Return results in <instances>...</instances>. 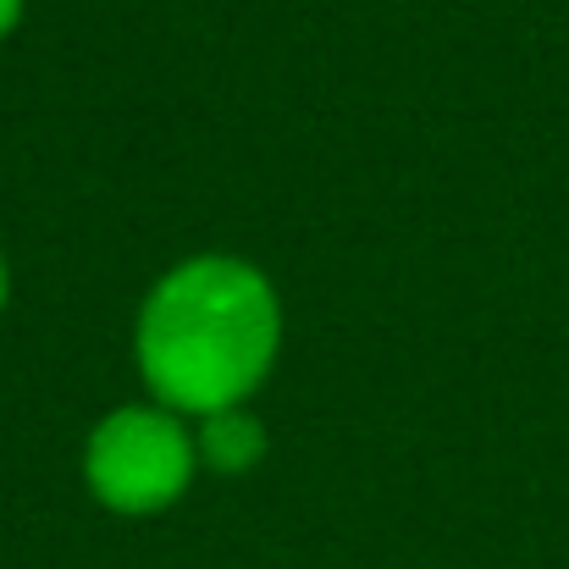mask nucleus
Here are the masks:
<instances>
[{
    "instance_id": "nucleus-1",
    "label": "nucleus",
    "mask_w": 569,
    "mask_h": 569,
    "mask_svg": "<svg viewBox=\"0 0 569 569\" xmlns=\"http://www.w3.org/2000/svg\"><path fill=\"white\" fill-rule=\"evenodd\" d=\"M139 377L183 420L249 403L282 349V299L238 254L178 260L139 310Z\"/></svg>"
},
{
    "instance_id": "nucleus-2",
    "label": "nucleus",
    "mask_w": 569,
    "mask_h": 569,
    "mask_svg": "<svg viewBox=\"0 0 569 569\" xmlns=\"http://www.w3.org/2000/svg\"><path fill=\"white\" fill-rule=\"evenodd\" d=\"M199 470L193 426L167 403H122L83 442V481L117 515H161Z\"/></svg>"
},
{
    "instance_id": "nucleus-3",
    "label": "nucleus",
    "mask_w": 569,
    "mask_h": 569,
    "mask_svg": "<svg viewBox=\"0 0 569 569\" xmlns=\"http://www.w3.org/2000/svg\"><path fill=\"white\" fill-rule=\"evenodd\" d=\"M193 448H199V465L204 470H221V476H243L266 459V426L254 409L232 403V409H216V415H199L193 420Z\"/></svg>"
},
{
    "instance_id": "nucleus-4",
    "label": "nucleus",
    "mask_w": 569,
    "mask_h": 569,
    "mask_svg": "<svg viewBox=\"0 0 569 569\" xmlns=\"http://www.w3.org/2000/svg\"><path fill=\"white\" fill-rule=\"evenodd\" d=\"M22 22V0H0V39Z\"/></svg>"
},
{
    "instance_id": "nucleus-5",
    "label": "nucleus",
    "mask_w": 569,
    "mask_h": 569,
    "mask_svg": "<svg viewBox=\"0 0 569 569\" xmlns=\"http://www.w3.org/2000/svg\"><path fill=\"white\" fill-rule=\"evenodd\" d=\"M6 293H11V271H6V254H0V310H6Z\"/></svg>"
}]
</instances>
